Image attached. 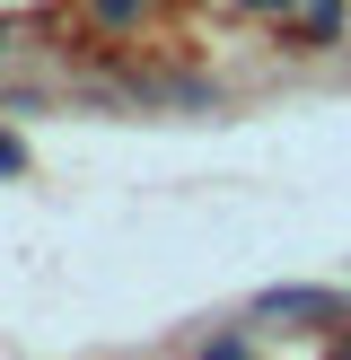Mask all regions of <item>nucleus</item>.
Returning <instances> with one entry per match:
<instances>
[{"mask_svg":"<svg viewBox=\"0 0 351 360\" xmlns=\"http://www.w3.org/2000/svg\"><path fill=\"white\" fill-rule=\"evenodd\" d=\"M263 316H333V299H325V290H272Z\"/></svg>","mask_w":351,"mask_h":360,"instance_id":"nucleus-1","label":"nucleus"},{"mask_svg":"<svg viewBox=\"0 0 351 360\" xmlns=\"http://www.w3.org/2000/svg\"><path fill=\"white\" fill-rule=\"evenodd\" d=\"M9 167H18V141H0V176H9Z\"/></svg>","mask_w":351,"mask_h":360,"instance_id":"nucleus-2","label":"nucleus"}]
</instances>
